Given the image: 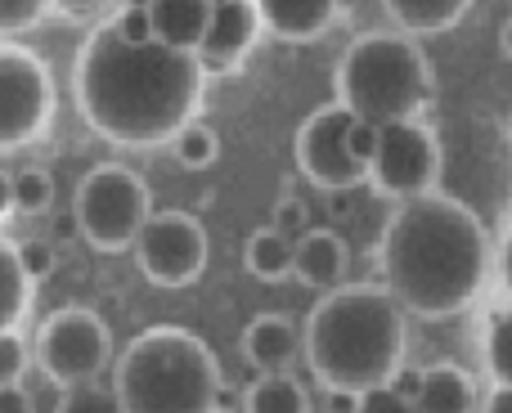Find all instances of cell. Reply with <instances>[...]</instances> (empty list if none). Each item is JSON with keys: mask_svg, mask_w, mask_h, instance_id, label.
<instances>
[{"mask_svg": "<svg viewBox=\"0 0 512 413\" xmlns=\"http://www.w3.org/2000/svg\"><path fill=\"white\" fill-rule=\"evenodd\" d=\"M198 54L171 50L162 41L131 45L113 32V23L86 36L72 68V90L86 126L99 140L126 149L167 144L185 122H194L203 99Z\"/></svg>", "mask_w": 512, "mask_h": 413, "instance_id": "obj_1", "label": "cell"}, {"mask_svg": "<svg viewBox=\"0 0 512 413\" xmlns=\"http://www.w3.org/2000/svg\"><path fill=\"white\" fill-rule=\"evenodd\" d=\"M382 288L400 310L450 319L481 292L490 270V238L477 211L450 194L409 198L382 229Z\"/></svg>", "mask_w": 512, "mask_h": 413, "instance_id": "obj_2", "label": "cell"}, {"mask_svg": "<svg viewBox=\"0 0 512 413\" xmlns=\"http://www.w3.org/2000/svg\"><path fill=\"white\" fill-rule=\"evenodd\" d=\"M301 351L319 387L355 400L369 387H387L405 364V310L387 288H333L310 310Z\"/></svg>", "mask_w": 512, "mask_h": 413, "instance_id": "obj_3", "label": "cell"}, {"mask_svg": "<svg viewBox=\"0 0 512 413\" xmlns=\"http://www.w3.org/2000/svg\"><path fill=\"white\" fill-rule=\"evenodd\" d=\"M113 391L122 413H212L221 405V364L198 333L162 324L122 351Z\"/></svg>", "mask_w": 512, "mask_h": 413, "instance_id": "obj_4", "label": "cell"}, {"mask_svg": "<svg viewBox=\"0 0 512 413\" xmlns=\"http://www.w3.org/2000/svg\"><path fill=\"white\" fill-rule=\"evenodd\" d=\"M333 90L355 122H418L432 104V72L409 32H364L337 59Z\"/></svg>", "mask_w": 512, "mask_h": 413, "instance_id": "obj_5", "label": "cell"}, {"mask_svg": "<svg viewBox=\"0 0 512 413\" xmlns=\"http://www.w3.org/2000/svg\"><path fill=\"white\" fill-rule=\"evenodd\" d=\"M153 216V194L131 167L99 162L72 198V220L95 252H126Z\"/></svg>", "mask_w": 512, "mask_h": 413, "instance_id": "obj_6", "label": "cell"}, {"mask_svg": "<svg viewBox=\"0 0 512 413\" xmlns=\"http://www.w3.org/2000/svg\"><path fill=\"white\" fill-rule=\"evenodd\" d=\"M54 122V77L41 54L0 41V149L41 140Z\"/></svg>", "mask_w": 512, "mask_h": 413, "instance_id": "obj_7", "label": "cell"}, {"mask_svg": "<svg viewBox=\"0 0 512 413\" xmlns=\"http://www.w3.org/2000/svg\"><path fill=\"white\" fill-rule=\"evenodd\" d=\"M113 351L108 324L86 306H63L36 333V364L54 387H81V382H99Z\"/></svg>", "mask_w": 512, "mask_h": 413, "instance_id": "obj_8", "label": "cell"}, {"mask_svg": "<svg viewBox=\"0 0 512 413\" xmlns=\"http://www.w3.org/2000/svg\"><path fill=\"white\" fill-rule=\"evenodd\" d=\"M369 180L378 194L409 203L436 189L441 180V140L423 122L378 126V153L369 162Z\"/></svg>", "mask_w": 512, "mask_h": 413, "instance_id": "obj_9", "label": "cell"}, {"mask_svg": "<svg viewBox=\"0 0 512 413\" xmlns=\"http://www.w3.org/2000/svg\"><path fill=\"white\" fill-rule=\"evenodd\" d=\"M131 252L149 283H158V288H189L207 270V229L189 211H153Z\"/></svg>", "mask_w": 512, "mask_h": 413, "instance_id": "obj_10", "label": "cell"}, {"mask_svg": "<svg viewBox=\"0 0 512 413\" xmlns=\"http://www.w3.org/2000/svg\"><path fill=\"white\" fill-rule=\"evenodd\" d=\"M351 122L355 117L346 113L342 104H324L297 126V140H292V153H297V171L324 194H346V189L364 185L369 180V167L351 158Z\"/></svg>", "mask_w": 512, "mask_h": 413, "instance_id": "obj_11", "label": "cell"}, {"mask_svg": "<svg viewBox=\"0 0 512 413\" xmlns=\"http://www.w3.org/2000/svg\"><path fill=\"white\" fill-rule=\"evenodd\" d=\"M256 32H261V18H256L252 0H225V5H212L207 32H203V41H198V50H194L203 77L239 68L243 54L252 50Z\"/></svg>", "mask_w": 512, "mask_h": 413, "instance_id": "obj_12", "label": "cell"}, {"mask_svg": "<svg viewBox=\"0 0 512 413\" xmlns=\"http://www.w3.org/2000/svg\"><path fill=\"white\" fill-rule=\"evenodd\" d=\"M346 261H351L346 256V238L337 229H306L297 238V247H292V274H297V283L319 288V292L342 288Z\"/></svg>", "mask_w": 512, "mask_h": 413, "instance_id": "obj_13", "label": "cell"}, {"mask_svg": "<svg viewBox=\"0 0 512 413\" xmlns=\"http://www.w3.org/2000/svg\"><path fill=\"white\" fill-rule=\"evenodd\" d=\"M239 346H243V360H248L256 373H288L301 351V333L292 328V319L265 310V315H256L252 324L243 328Z\"/></svg>", "mask_w": 512, "mask_h": 413, "instance_id": "obj_14", "label": "cell"}, {"mask_svg": "<svg viewBox=\"0 0 512 413\" xmlns=\"http://www.w3.org/2000/svg\"><path fill=\"white\" fill-rule=\"evenodd\" d=\"M265 32L279 41H315L337 14V0H252Z\"/></svg>", "mask_w": 512, "mask_h": 413, "instance_id": "obj_15", "label": "cell"}, {"mask_svg": "<svg viewBox=\"0 0 512 413\" xmlns=\"http://www.w3.org/2000/svg\"><path fill=\"white\" fill-rule=\"evenodd\" d=\"M212 18V0H149V27L153 41L171 45V50L194 54Z\"/></svg>", "mask_w": 512, "mask_h": 413, "instance_id": "obj_16", "label": "cell"}, {"mask_svg": "<svg viewBox=\"0 0 512 413\" xmlns=\"http://www.w3.org/2000/svg\"><path fill=\"white\" fill-rule=\"evenodd\" d=\"M472 405H477V391L459 364H427L414 413H472Z\"/></svg>", "mask_w": 512, "mask_h": 413, "instance_id": "obj_17", "label": "cell"}, {"mask_svg": "<svg viewBox=\"0 0 512 413\" xmlns=\"http://www.w3.org/2000/svg\"><path fill=\"white\" fill-rule=\"evenodd\" d=\"M391 23L409 36H436L459 27V18L472 9V0H382Z\"/></svg>", "mask_w": 512, "mask_h": 413, "instance_id": "obj_18", "label": "cell"}, {"mask_svg": "<svg viewBox=\"0 0 512 413\" xmlns=\"http://www.w3.org/2000/svg\"><path fill=\"white\" fill-rule=\"evenodd\" d=\"M292 238H283L279 229H256L243 243V270L261 283H283L292 274Z\"/></svg>", "mask_w": 512, "mask_h": 413, "instance_id": "obj_19", "label": "cell"}, {"mask_svg": "<svg viewBox=\"0 0 512 413\" xmlns=\"http://www.w3.org/2000/svg\"><path fill=\"white\" fill-rule=\"evenodd\" d=\"M243 413H310V400L292 373H261L243 396Z\"/></svg>", "mask_w": 512, "mask_h": 413, "instance_id": "obj_20", "label": "cell"}, {"mask_svg": "<svg viewBox=\"0 0 512 413\" xmlns=\"http://www.w3.org/2000/svg\"><path fill=\"white\" fill-rule=\"evenodd\" d=\"M27 297H32V279L18 265V247L0 238V333H9L27 315Z\"/></svg>", "mask_w": 512, "mask_h": 413, "instance_id": "obj_21", "label": "cell"}, {"mask_svg": "<svg viewBox=\"0 0 512 413\" xmlns=\"http://www.w3.org/2000/svg\"><path fill=\"white\" fill-rule=\"evenodd\" d=\"M171 153H176L180 167H189V171H207L216 158H221V140H216L212 126H203V122H185L176 135H171Z\"/></svg>", "mask_w": 512, "mask_h": 413, "instance_id": "obj_22", "label": "cell"}, {"mask_svg": "<svg viewBox=\"0 0 512 413\" xmlns=\"http://www.w3.org/2000/svg\"><path fill=\"white\" fill-rule=\"evenodd\" d=\"M486 369L495 387H512V301L499 306L486 324Z\"/></svg>", "mask_w": 512, "mask_h": 413, "instance_id": "obj_23", "label": "cell"}, {"mask_svg": "<svg viewBox=\"0 0 512 413\" xmlns=\"http://www.w3.org/2000/svg\"><path fill=\"white\" fill-rule=\"evenodd\" d=\"M54 203V176L41 167H23L18 176H9V207L14 211H27V216H36V211H50Z\"/></svg>", "mask_w": 512, "mask_h": 413, "instance_id": "obj_24", "label": "cell"}, {"mask_svg": "<svg viewBox=\"0 0 512 413\" xmlns=\"http://www.w3.org/2000/svg\"><path fill=\"white\" fill-rule=\"evenodd\" d=\"M54 413H122L113 387H99V382H81V387H63Z\"/></svg>", "mask_w": 512, "mask_h": 413, "instance_id": "obj_25", "label": "cell"}, {"mask_svg": "<svg viewBox=\"0 0 512 413\" xmlns=\"http://www.w3.org/2000/svg\"><path fill=\"white\" fill-rule=\"evenodd\" d=\"M18 265H23L27 279H50L54 265H59V252H54V243H45V238H27V243H18Z\"/></svg>", "mask_w": 512, "mask_h": 413, "instance_id": "obj_26", "label": "cell"}, {"mask_svg": "<svg viewBox=\"0 0 512 413\" xmlns=\"http://www.w3.org/2000/svg\"><path fill=\"white\" fill-rule=\"evenodd\" d=\"M27 373V346L18 342V333H0V387H14Z\"/></svg>", "mask_w": 512, "mask_h": 413, "instance_id": "obj_27", "label": "cell"}, {"mask_svg": "<svg viewBox=\"0 0 512 413\" xmlns=\"http://www.w3.org/2000/svg\"><path fill=\"white\" fill-rule=\"evenodd\" d=\"M351 413H414V405H409L405 396H396L391 387H369L355 396Z\"/></svg>", "mask_w": 512, "mask_h": 413, "instance_id": "obj_28", "label": "cell"}, {"mask_svg": "<svg viewBox=\"0 0 512 413\" xmlns=\"http://www.w3.org/2000/svg\"><path fill=\"white\" fill-rule=\"evenodd\" d=\"M41 14H45V5H36V0H0V36L23 32V27H32Z\"/></svg>", "mask_w": 512, "mask_h": 413, "instance_id": "obj_29", "label": "cell"}, {"mask_svg": "<svg viewBox=\"0 0 512 413\" xmlns=\"http://www.w3.org/2000/svg\"><path fill=\"white\" fill-rule=\"evenodd\" d=\"M108 23H113V32L122 36V41H131V45H149V41H153L149 9H122V14L108 18Z\"/></svg>", "mask_w": 512, "mask_h": 413, "instance_id": "obj_30", "label": "cell"}, {"mask_svg": "<svg viewBox=\"0 0 512 413\" xmlns=\"http://www.w3.org/2000/svg\"><path fill=\"white\" fill-rule=\"evenodd\" d=\"M270 229H279L283 238H292V243H297L301 234H306V203H297V198H283L279 207H274V225Z\"/></svg>", "mask_w": 512, "mask_h": 413, "instance_id": "obj_31", "label": "cell"}, {"mask_svg": "<svg viewBox=\"0 0 512 413\" xmlns=\"http://www.w3.org/2000/svg\"><path fill=\"white\" fill-rule=\"evenodd\" d=\"M346 144H351V158L360 162V167H369L373 153H378V126L351 122V135H346Z\"/></svg>", "mask_w": 512, "mask_h": 413, "instance_id": "obj_32", "label": "cell"}, {"mask_svg": "<svg viewBox=\"0 0 512 413\" xmlns=\"http://www.w3.org/2000/svg\"><path fill=\"white\" fill-rule=\"evenodd\" d=\"M387 387L396 391V396H405L409 405H414V400H418V387H423V369H414V364H400V369L391 373Z\"/></svg>", "mask_w": 512, "mask_h": 413, "instance_id": "obj_33", "label": "cell"}, {"mask_svg": "<svg viewBox=\"0 0 512 413\" xmlns=\"http://www.w3.org/2000/svg\"><path fill=\"white\" fill-rule=\"evenodd\" d=\"M0 413H36V405H32V396L14 382V387H0Z\"/></svg>", "mask_w": 512, "mask_h": 413, "instance_id": "obj_34", "label": "cell"}, {"mask_svg": "<svg viewBox=\"0 0 512 413\" xmlns=\"http://www.w3.org/2000/svg\"><path fill=\"white\" fill-rule=\"evenodd\" d=\"M481 413H512V387H495Z\"/></svg>", "mask_w": 512, "mask_h": 413, "instance_id": "obj_35", "label": "cell"}, {"mask_svg": "<svg viewBox=\"0 0 512 413\" xmlns=\"http://www.w3.org/2000/svg\"><path fill=\"white\" fill-rule=\"evenodd\" d=\"M499 270H504V288H508V301H512V229L504 238V252H499Z\"/></svg>", "mask_w": 512, "mask_h": 413, "instance_id": "obj_36", "label": "cell"}, {"mask_svg": "<svg viewBox=\"0 0 512 413\" xmlns=\"http://www.w3.org/2000/svg\"><path fill=\"white\" fill-rule=\"evenodd\" d=\"M54 5H59L63 14H90V9L104 5V0H54Z\"/></svg>", "mask_w": 512, "mask_h": 413, "instance_id": "obj_37", "label": "cell"}, {"mask_svg": "<svg viewBox=\"0 0 512 413\" xmlns=\"http://www.w3.org/2000/svg\"><path fill=\"white\" fill-rule=\"evenodd\" d=\"M499 50H504L508 59H512V14L504 18V32H499Z\"/></svg>", "mask_w": 512, "mask_h": 413, "instance_id": "obj_38", "label": "cell"}, {"mask_svg": "<svg viewBox=\"0 0 512 413\" xmlns=\"http://www.w3.org/2000/svg\"><path fill=\"white\" fill-rule=\"evenodd\" d=\"M5 203H9V180L0 176V211H5Z\"/></svg>", "mask_w": 512, "mask_h": 413, "instance_id": "obj_39", "label": "cell"}, {"mask_svg": "<svg viewBox=\"0 0 512 413\" xmlns=\"http://www.w3.org/2000/svg\"><path fill=\"white\" fill-rule=\"evenodd\" d=\"M122 9H149V0H122Z\"/></svg>", "mask_w": 512, "mask_h": 413, "instance_id": "obj_40", "label": "cell"}, {"mask_svg": "<svg viewBox=\"0 0 512 413\" xmlns=\"http://www.w3.org/2000/svg\"><path fill=\"white\" fill-rule=\"evenodd\" d=\"M212 413H230V409H221V405H216V409H212Z\"/></svg>", "mask_w": 512, "mask_h": 413, "instance_id": "obj_41", "label": "cell"}, {"mask_svg": "<svg viewBox=\"0 0 512 413\" xmlns=\"http://www.w3.org/2000/svg\"><path fill=\"white\" fill-rule=\"evenodd\" d=\"M36 5H54V0H36Z\"/></svg>", "mask_w": 512, "mask_h": 413, "instance_id": "obj_42", "label": "cell"}, {"mask_svg": "<svg viewBox=\"0 0 512 413\" xmlns=\"http://www.w3.org/2000/svg\"><path fill=\"white\" fill-rule=\"evenodd\" d=\"M508 140H512V122H508Z\"/></svg>", "mask_w": 512, "mask_h": 413, "instance_id": "obj_43", "label": "cell"}, {"mask_svg": "<svg viewBox=\"0 0 512 413\" xmlns=\"http://www.w3.org/2000/svg\"><path fill=\"white\" fill-rule=\"evenodd\" d=\"M212 5H225V0H212Z\"/></svg>", "mask_w": 512, "mask_h": 413, "instance_id": "obj_44", "label": "cell"}]
</instances>
